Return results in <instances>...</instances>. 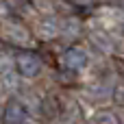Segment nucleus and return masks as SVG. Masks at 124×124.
Instances as JSON below:
<instances>
[{"label":"nucleus","mask_w":124,"mask_h":124,"mask_svg":"<svg viewBox=\"0 0 124 124\" xmlns=\"http://www.w3.org/2000/svg\"><path fill=\"white\" fill-rule=\"evenodd\" d=\"M17 70H20V74L26 76V78L37 76V72L41 70V57H39L37 52H33V50L20 52V57H17Z\"/></svg>","instance_id":"nucleus-1"},{"label":"nucleus","mask_w":124,"mask_h":124,"mask_svg":"<svg viewBox=\"0 0 124 124\" xmlns=\"http://www.w3.org/2000/svg\"><path fill=\"white\" fill-rule=\"evenodd\" d=\"M26 107L17 100H9L2 111V124H24L26 122Z\"/></svg>","instance_id":"nucleus-2"},{"label":"nucleus","mask_w":124,"mask_h":124,"mask_svg":"<svg viewBox=\"0 0 124 124\" xmlns=\"http://www.w3.org/2000/svg\"><path fill=\"white\" fill-rule=\"evenodd\" d=\"M63 63H65L70 70H81V68L87 63V54H85L81 48H70V50L63 54Z\"/></svg>","instance_id":"nucleus-3"}]
</instances>
